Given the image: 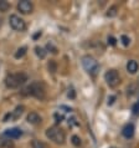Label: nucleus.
Masks as SVG:
<instances>
[{
	"instance_id": "1",
	"label": "nucleus",
	"mask_w": 139,
	"mask_h": 148,
	"mask_svg": "<svg viewBox=\"0 0 139 148\" xmlns=\"http://www.w3.org/2000/svg\"><path fill=\"white\" fill-rule=\"evenodd\" d=\"M22 93L26 95V96L36 97V98H39V100H44L45 95H46V88H45V85L42 82L35 81V82H31L22 91Z\"/></svg>"
},
{
	"instance_id": "2",
	"label": "nucleus",
	"mask_w": 139,
	"mask_h": 148,
	"mask_svg": "<svg viewBox=\"0 0 139 148\" xmlns=\"http://www.w3.org/2000/svg\"><path fill=\"white\" fill-rule=\"evenodd\" d=\"M27 81V75L24 72L10 73L5 77V85L7 88H18Z\"/></svg>"
},
{
	"instance_id": "3",
	"label": "nucleus",
	"mask_w": 139,
	"mask_h": 148,
	"mask_svg": "<svg viewBox=\"0 0 139 148\" xmlns=\"http://www.w3.org/2000/svg\"><path fill=\"white\" fill-rule=\"evenodd\" d=\"M82 66L84 69V71L93 77L99 71V64H98V61L91 55H84L82 57Z\"/></svg>"
},
{
	"instance_id": "4",
	"label": "nucleus",
	"mask_w": 139,
	"mask_h": 148,
	"mask_svg": "<svg viewBox=\"0 0 139 148\" xmlns=\"http://www.w3.org/2000/svg\"><path fill=\"white\" fill-rule=\"evenodd\" d=\"M46 137L52 141L56 145H63L65 141H66V134L60 127H50V128L46 130Z\"/></svg>"
},
{
	"instance_id": "5",
	"label": "nucleus",
	"mask_w": 139,
	"mask_h": 148,
	"mask_svg": "<svg viewBox=\"0 0 139 148\" xmlns=\"http://www.w3.org/2000/svg\"><path fill=\"white\" fill-rule=\"evenodd\" d=\"M104 80L109 87H117L121 82V77L117 70H108L104 73Z\"/></svg>"
},
{
	"instance_id": "6",
	"label": "nucleus",
	"mask_w": 139,
	"mask_h": 148,
	"mask_svg": "<svg viewBox=\"0 0 139 148\" xmlns=\"http://www.w3.org/2000/svg\"><path fill=\"white\" fill-rule=\"evenodd\" d=\"M9 24L15 31H25L26 30V23L24 21V19H21L19 15H15V14L10 15Z\"/></svg>"
},
{
	"instance_id": "7",
	"label": "nucleus",
	"mask_w": 139,
	"mask_h": 148,
	"mask_svg": "<svg viewBox=\"0 0 139 148\" xmlns=\"http://www.w3.org/2000/svg\"><path fill=\"white\" fill-rule=\"evenodd\" d=\"M18 10L21 14H31L32 10H34V5L29 0H21L18 4Z\"/></svg>"
},
{
	"instance_id": "8",
	"label": "nucleus",
	"mask_w": 139,
	"mask_h": 148,
	"mask_svg": "<svg viewBox=\"0 0 139 148\" xmlns=\"http://www.w3.org/2000/svg\"><path fill=\"white\" fill-rule=\"evenodd\" d=\"M26 121L30 123V125H40L41 123V116L37 113V112H30L27 114V117H26Z\"/></svg>"
},
{
	"instance_id": "9",
	"label": "nucleus",
	"mask_w": 139,
	"mask_h": 148,
	"mask_svg": "<svg viewBox=\"0 0 139 148\" xmlns=\"http://www.w3.org/2000/svg\"><path fill=\"white\" fill-rule=\"evenodd\" d=\"M134 131H136L134 125L128 123V125H125L123 127V130H122V134H123V137H125V138H132L134 136Z\"/></svg>"
},
{
	"instance_id": "10",
	"label": "nucleus",
	"mask_w": 139,
	"mask_h": 148,
	"mask_svg": "<svg viewBox=\"0 0 139 148\" xmlns=\"http://www.w3.org/2000/svg\"><path fill=\"white\" fill-rule=\"evenodd\" d=\"M21 134H22V132H21V131H20L19 128L6 130V131H5V133H4V136H5V137L10 138V139H16V138H19Z\"/></svg>"
},
{
	"instance_id": "11",
	"label": "nucleus",
	"mask_w": 139,
	"mask_h": 148,
	"mask_svg": "<svg viewBox=\"0 0 139 148\" xmlns=\"http://www.w3.org/2000/svg\"><path fill=\"white\" fill-rule=\"evenodd\" d=\"M138 70H139V64L136 60H129L128 62H127V71L129 73L134 75V73H137Z\"/></svg>"
},
{
	"instance_id": "12",
	"label": "nucleus",
	"mask_w": 139,
	"mask_h": 148,
	"mask_svg": "<svg viewBox=\"0 0 139 148\" xmlns=\"http://www.w3.org/2000/svg\"><path fill=\"white\" fill-rule=\"evenodd\" d=\"M24 110H25V107L21 105V106H18L13 112H11L10 114H11V120H18V118H20L21 117V114L24 113Z\"/></svg>"
},
{
	"instance_id": "13",
	"label": "nucleus",
	"mask_w": 139,
	"mask_h": 148,
	"mask_svg": "<svg viewBox=\"0 0 139 148\" xmlns=\"http://www.w3.org/2000/svg\"><path fill=\"white\" fill-rule=\"evenodd\" d=\"M138 90H139V84L138 82L130 84L128 87H127V96H133L134 93H137Z\"/></svg>"
},
{
	"instance_id": "14",
	"label": "nucleus",
	"mask_w": 139,
	"mask_h": 148,
	"mask_svg": "<svg viewBox=\"0 0 139 148\" xmlns=\"http://www.w3.org/2000/svg\"><path fill=\"white\" fill-rule=\"evenodd\" d=\"M0 148H14V143L10 139L0 138Z\"/></svg>"
},
{
	"instance_id": "15",
	"label": "nucleus",
	"mask_w": 139,
	"mask_h": 148,
	"mask_svg": "<svg viewBox=\"0 0 139 148\" xmlns=\"http://www.w3.org/2000/svg\"><path fill=\"white\" fill-rule=\"evenodd\" d=\"M26 51H27L26 46H22V47L18 49V51L15 52V59H21V57H24L26 55Z\"/></svg>"
},
{
	"instance_id": "16",
	"label": "nucleus",
	"mask_w": 139,
	"mask_h": 148,
	"mask_svg": "<svg viewBox=\"0 0 139 148\" xmlns=\"http://www.w3.org/2000/svg\"><path fill=\"white\" fill-rule=\"evenodd\" d=\"M10 9V4L5 0H0V13H6Z\"/></svg>"
},
{
	"instance_id": "17",
	"label": "nucleus",
	"mask_w": 139,
	"mask_h": 148,
	"mask_svg": "<svg viewBox=\"0 0 139 148\" xmlns=\"http://www.w3.org/2000/svg\"><path fill=\"white\" fill-rule=\"evenodd\" d=\"M31 146H32V148H48L46 143H44L42 141H37V139H34Z\"/></svg>"
},
{
	"instance_id": "18",
	"label": "nucleus",
	"mask_w": 139,
	"mask_h": 148,
	"mask_svg": "<svg viewBox=\"0 0 139 148\" xmlns=\"http://www.w3.org/2000/svg\"><path fill=\"white\" fill-rule=\"evenodd\" d=\"M35 52H36V55H37L40 59H45V57H46V51H45L42 47L36 46L35 47Z\"/></svg>"
},
{
	"instance_id": "19",
	"label": "nucleus",
	"mask_w": 139,
	"mask_h": 148,
	"mask_svg": "<svg viewBox=\"0 0 139 148\" xmlns=\"http://www.w3.org/2000/svg\"><path fill=\"white\" fill-rule=\"evenodd\" d=\"M71 139H72V145L76 146V147H80L81 143H82V142H81V138L78 137V136H72Z\"/></svg>"
},
{
	"instance_id": "20",
	"label": "nucleus",
	"mask_w": 139,
	"mask_h": 148,
	"mask_svg": "<svg viewBox=\"0 0 139 148\" xmlns=\"http://www.w3.org/2000/svg\"><path fill=\"white\" fill-rule=\"evenodd\" d=\"M116 15H117V6H112L111 9L108 10L107 16H109V18H113V16H116Z\"/></svg>"
},
{
	"instance_id": "21",
	"label": "nucleus",
	"mask_w": 139,
	"mask_h": 148,
	"mask_svg": "<svg viewBox=\"0 0 139 148\" xmlns=\"http://www.w3.org/2000/svg\"><path fill=\"white\" fill-rule=\"evenodd\" d=\"M48 71H51L52 73H54L55 71H56V64H55V61H50V62H48Z\"/></svg>"
},
{
	"instance_id": "22",
	"label": "nucleus",
	"mask_w": 139,
	"mask_h": 148,
	"mask_svg": "<svg viewBox=\"0 0 139 148\" xmlns=\"http://www.w3.org/2000/svg\"><path fill=\"white\" fill-rule=\"evenodd\" d=\"M121 41H122V44H123L124 46H128V45H129V42H130L129 38H128V36H125V35H122Z\"/></svg>"
},
{
	"instance_id": "23",
	"label": "nucleus",
	"mask_w": 139,
	"mask_h": 148,
	"mask_svg": "<svg viewBox=\"0 0 139 148\" xmlns=\"http://www.w3.org/2000/svg\"><path fill=\"white\" fill-rule=\"evenodd\" d=\"M133 113L134 114H139V101L133 106Z\"/></svg>"
},
{
	"instance_id": "24",
	"label": "nucleus",
	"mask_w": 139,
	"mask_h": 148,
	"mask_svg": "<svg viewBox=\"0 0 139 148\" xmlns=\"http://www.w3.org/2000/svg\"><path fill=\"white\" fill-rule=\"evenodd\" d=\"M47 49H48V50H52L51 52H54V54H57V49L52 44H47Z\"/></svg>"
},
{
	"instance_id": "25",
	"label": "nucleus",
	"mask_w": 139,
	"mask_h": 148,
	"mask_svg": "<svg viewBox=\"0 0 139 148\" xmlns=\"http://www.w3.org/2000/svg\"><path fill=\"white\" fill-rule=\"evenodd\" d=\"M108 44H111L112 46H114V45H116V39H114L113 36H108Z\"/></svg>"
},
{
	"instance_id": "26",
	"label": "nucleus",
	"mask_w": 139,
	"mask_h": 148,
	"mask_svg": "<svg viewBox=\"0 0 139 148\" xmlns=\"http://www.w3.org/2000/svg\"><path fill=\"white\" fill-rule=\"evenodd\" d=\"M55 117H56V120H57V122H61V120H63V116H60V114H55Z\"/></svg>"
},
{
	"instance_id": "27",
	"label": "nucleus",
	"mask_w": 139,
	"mask_h": 148,
	"mask_svg": "<svg viewBox=\"0 0 139 148\" xmlns=\"http://www.w3.org/2000/svg\"><path fill=\"white\" fill-rule=\"evenodd\" d=\"M114 100H116V97H114V96H112V97H111V101H108V105H112Z\"/></svg>"
},
{
	"instance_id": "28",
	"label": "nucleus",
	"mask_w": 139,
	"mask_h": 148,
	"mask_svg": "<svg viewBox=\"0 0 139 148\" xmlns=\"http://www.w3.org/2000/svg\"><path fill=\"white\" fill-rule=\"evenodd\" d=\"M39 36H41V32H40V31L37 32V34H35V35H34V39H37Z\"/></svg>"
},
{
	"instance_id": "29",
	"label": "nucleus",
	"mask_w": 139,
	"mask_h": 148,
	"mask_svg": "<svg viewBox=\"0 0 139 148\" xmlns=\"http://www.w3.org/2000/svg\"><path fill=\"white\" fill-rule=\"evenodd\" d=\"M138 84H139V79H138Z\"/></svg>"
},
{
	"instance_id": "30",
	"label": "nucleus",
	"mask_w": 139,
	"mask_h": 148,
	"mask_svg": "<svg viewBox=\"0 0 139 148\" xmlns=\"http://www.w3.org/2000/svg\"><path fill=\"white\" fill-rule=\"evenodd\" d=\"M111 148H116V147H111Z\"/></svg>"
}]
</instances>
